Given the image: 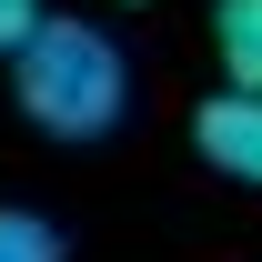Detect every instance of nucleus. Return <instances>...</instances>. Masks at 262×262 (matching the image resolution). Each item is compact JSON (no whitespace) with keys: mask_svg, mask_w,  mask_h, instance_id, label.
Returning <instances> with one entry per match:
<instances>
[{"mask_svg":"<svg viewBox=\"0 0 262 262\" xmlns=\"http://www.w3.org/2000/svg\"><path fill=\"white\" fill-rule=\"evenodd\" d=\"M10 81H20V111H31L51 141H101V131H121V111H131V61L91 20H40V40L10 61Z\"/></svg>","mask_w":262,"mask_h":262,"instance_id":"obj_1","label":"nucleus"},{"mask_svg":"<svg viewBox=\"0 0 262 262\" xmlns=\"http://www.w3.org/2000/svg\"><path fill=\"white\" fill-rule=\"evenodd\" d=\"M192 141H202V162H212V171H232V182H252V192H262V91L202 101Z\"/></svg>","mask_w":262,"mask_h":262,"instance_id":"obj_2","label":"nucleus"},{"mask_svg":"<svg viewBox=\"0 0 262 262\" xmlns=\"http://www.w3.org/2000/svg\"><path fill=\"white\" fill-rule=\"evenodd\" d=\"M212 31H222L232 91H262V0H222V10H212Z\"/></svg>","mask_w":262,"mask_h":262,"instance_id":"obj_3","label":"nucleus"},{"mask_svg":"<svg viewBox=\"0 0 262 262\" xmlns=\"http://www.w3.org/2000/svg\"><path fill=\"white\" fill-rule=\"evenodd\" d=\"M0 262H61V232L40 212H0Z\"/></svg>","mask_w":262,"mask_h":262,"instance_id":"obj_4","label":"nucleus"},{"mask_svg":"<svg viewBox=\"0 0 262 262\" xmlns=\"http://www.w3.org/2000/svg\"><path fill=\"white\" fill-rule=\"evenodd\" d=\"M40 20H51L40 0H0V51L20 61V51H31V40H40Z\"/></svg>","mask_w":262,"mask_h":262,"instance_id":"obj_5","label":"nucleus"}]
</instances>
